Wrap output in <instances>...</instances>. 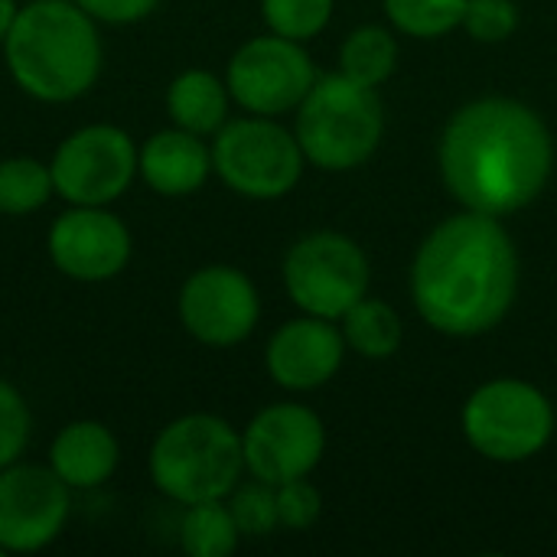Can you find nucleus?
<instances>
[{
    "instance_id": "obj_1",
    "label": "nucleus",
    "mask_w": 557,
    "mask_h": 557,
    "mask_svg": "<svg viewBox=\"0 0 557 557\" xmlns=\"http://www.w3.org/2000/svg\"><path fill=\"white\" fill-rule=\"evenodd\" d=\"M441 176L450 196L483 215H512L548 186L555 144L548 124L516 98L463 104L441 137Z\"/></svg>"
},
{
    "instance_id": "obj_2",
    "label": "nucleus",
    "mask_w": 557,
    "mask_h": 557,
    "mask_svg": "<svg viewBox=\"0 0 557 557\" xmlns=\"http://www.w3.org/2000/svg\"><path fill=\"white\" fill-rule=\"evenodd\" d=\"M516 294L519 251L496 215L463 209L431 228L414 255V307L444 336L470 339L496 330Z\"/></svg>"
},
{
    "instance_id": "obj_3",
    "label": "nucleus",
    "mask_w": 557,
    "mask_h": 557,
    "mask_svg": "<svg viewBox=\"0 0 557 557\" xmlns=\"http://www.w3.org/2000/svg\"><path fill=\"white\" fill-rule=\"evenodd\" d=\"M98 26L101 23L75 0L23 3L0 46L13 85L42 104H72L85 98L104 69Z\"/></svg>"
},
{
    "instance_id": "obj_4",
    "label": "nucleus",
    "mask_w": 557,
    "mask_h": 557,
    "mask_svg": "<svg viewBox=\"0 0 557 557\" xmlns=\"http://www.w3.org/2000/svg\"><path fill=\"white\" fill-rule=\"evenodd\" d=\"M147 473L176 506L228 499L245 476L242 434L219 414H183L160 428L147 454Z\"/></svg>"
},
{
    "instance_id": "obj_5",
    "label": "nucleus",
    "mask_w": 557,
    "mask_h": 557,
    "mask_svg": "<svg viewBox=\"0 0 557 557\" xmlns=\"http://www.w3.org/2000/svg\"><path fill=\"white\" fill-rule=\"evenodd\" d=\"M385 114L375 88L346 72L317 75L307 98L297 104V140L307 163L343 173L362 166L382 140Z\"/></svg>"
},
{
    "instance_id": "obj_6",
    "label": "nucleus",
    "mask_w": 557,
    "mask_h": 557,
    "mask_svg": "<svg viewBox=\"0 0 557 557\" xmlns=\"http://www.w3.org/2000/svg\"><path fill=\"white\" fill-rule=\"evenodd\" d=\"M304 163L297 134L264 114L228 117L212 134V173L245 199H284L300 183Z\"/></svg>"
},
{
    "instance_id": "obj_7",
    "label": "nucleus",
    "mask_w": 557,
    "mask_h": 557,
    "mask_svg": "<svg viewBox=\"0 0 557 557\" xmlns=\"http://www.w3.org/2000/svg\"><path fill=\"white\" fill-rule=\"evenodd\" d=\"M470 447L493 463H522L542 454L555 434V408L542 388L522 379H493L463 405Z\"/></svg>"
},
{
    "instance_id": "obj_8",
    "label": "nucleus",
    "mask_w": 557,
    "mask_h": 557,
    "mask_svg": "<svg viewBox=\"0 0 557 557\" xmlns=\"http://www.w3.org/2000/svg\"><path fill=\"white\" fill-rule=\"evenodd\" d=\"M369 258L339 232H310L284 258L287 297L310 317L339 320L369 294Z\"/></svg>"
},
{
    "instance_id": "obj_9",
    "label": "nucleus",
    "mask_w": 557,
    "mask_h": 557,
    "mask_svg": "<svg viewBox=\"0 0 557 557\" xmlns=\"http://www.w3.org/2000/svg\"><path fill=\"white\" fill-rule=\"evenodd\" d=\"M65 206H114L137 176V144L117 124H85L65 134L49 160Z\"/></svg>"
},
{
    "instance_id": "obj_10",
    "label": "nucleus",
    "mask_w": 557,
    "mask_h": 557,
    "mask_svg": "<svg viewBox=\"0 0 557 557\" xmlns=\"http://www.w3.org/2000/svg\"><path fill=\"white\" fill-rule=\"evenodd\" d=\"M317 82V69L304 42L268 33L235 49L225 65V85L232 101L248 114L277 117L297 111Z\"/></svg>"
},
{
    "instance_id": "obj_11",
    "label": "nucleus",
    "mask_w": 557,
    "mask_h": 557,
    "mask_svg": "<svg viewBox=\"0 0 557 557\" xmlns=\"http://www.w3.org/2000/svg\"><path fill=\"white\" fill-rule=\"evenodd\" d=\"M176 313L196 343L232 349L255 333L261 320V297L245 271L232 264H206L183 281Z\"/></svg>"
},
{
    "instance_id": "obj_12",
    "label": "nucleus",
    "mask_w": 557,
    "mask_h": 557,
    "mask_svg": "<svg viewBox=\"0 0 557 557\" xmlns=\"http://www.w3.org/2000/svg\"><path fill=\"white\" fill-rule=\"evenodd\" d=\"M72 490L46 463H10L0 470V548L3 555H36L69 525Z\"/></svg>"
},
{
    "instance_id": "obj_13",
    "label": "nucleus",
    "mask_w": 557,
    "mask_h": 557,
    "mask_svg": "<svg viewBox=\"0 0 557 557\" xmlns=\"http://www.w3.org/2000/svg\"><path fill=\"white\" fill-rule=\"evenodd\" d=\"M52 268L78 284H104L127 271L134 235L111 206H69L46 235Z\"/></svg>"
},
{
    "instance_id": "obj_14",
    "label": "nucleus",
    "mask_w": 557,
    "mask_h": 557,
    "mask_svg": "<svg viewBox=\"0 0 557 557\" xmlns=\"http://www.w3.org/2000/svg\"><path fill=\"white\" fill-rule=\"evenodd\" d=\"M242 450L248 476L281 486L317 470L326 450V428L307 405H268L242 431Z\"/></svg>"
},
{
    "instance_id": "obj_15",
    "label": "nucleus",
    "mask_w": 557,
    "mask_h": 557,
    "mask_svg": "<svg viewBox=\"0 0 557 557\" xmlns=\"http://www.w3.org/2000/svg\"><path fill=\"white\" fill-rule=\"evenodd\" d=\"M346 356V339L336 320L297 317L274 330L264 349V366L284 392H313L326 385Z\"/></svg>"
},
{
    "instance_id": "obj_16",
    "label": "nucleus",
    "mask_w": 557,
    "mask_h": 557,
    "mask_svg": "<svg viewBox=\"0 0 557 557\" xmlns=\"http://www.w3.org/2000/svg\"><path fill=\"white\" fill-rule=\"evenodd\" d=\"M137 176L163 199L193 196L212 176V144L170 124L137 147Z\"/></svg>"
},
{
    "instance_id": "obj_17",
    "label": "nucleus",
    "mask_w": 557,
    "mask_h": 557,
    "mask_svg": "<svg viewBox=\"0 0 557 557\" xmlns=\"http://www.w3.org/2000/svg\"><path fill=\"white\" fill-rule=\"evenodd\" d=\"M121 463V444L114 431L95 418L69 421L59 428L49 447V467L72 493L101 490Z\"/></svg>"
},
{
    "instance_id": "obj_18",
    "label": "nucleus",
    "mask_w": 557,
    "mask_h": 557,
    "mask_svg": "<svg viewBox=\"0 0 557 557\" xmlns=\"http://www.w3.org/2000/svg\"><path fill=\"white\" fill-rule=\"evenodd\" d=\"M228 104H232V95H228L225 78L206 69H186L166 88L170 124L199 137H212L228 121Z\"/></svg>"
},
{
    "instance_id": "obj_19",
    "label": "nucleus",
    "mask_w": 557,
    "mask_h": 557,
    "mask_svg": "<svg viewBox=\"0 0 557 557\" xmlns=\"http://www.w3.org/2000/svg\"><path fill=\"white\" fill-rule=\"evenodd\" d=\"M339 330H343L346 346L362 359L395 356L401 346V336H405L401 317L395 313V307H388L385 300H375L369 294L339 317Z\"/></svg>"
},
{
    "instance_id": "obj_20",
    "label": "nucleus",
    "mask_w": 557,
    "mask_h": 557,
    "mask_svg": "<svg viewBox=\"0 0 557 557\" xmlns=\"http://www.w3.org/2000/svg\"><path fill=\"white\" fill-rule=\"evenodd\" d=\"M238 542H242V532L225 499L183 506L180 548L189 557H225L238 548Z\"/></svg>"
},
{
    "instance_id": "obj_21",
    "label": "nucleus",
    "mask_w": 557,
    "mask_h": 557,
    "mask_svg": "<svg viewBox=\"0 0 557 557\" xmlns=\"http://www.w3.org/2000/svg\"><path fill=\"white\" fill-rule=\"evenodd\" d=\"M55 196L49 163L36 157L0 160V215H33Z\"/></svg>"
},
{
    "instance_id": "obj_22",
    "label": "nucleus",
    "mask_w": 557,
    "mask_h": 557,
    "mask_svg": "<svg viewBox=\"0 0 557 557\" xmlns=\"http://www.w3.org/2000/svg\"><path fill=\"white\" fill-rule=\"evenodd\" d=\"M398 62V42L385 26H359L339 46V72L349 78L379 88Z\"/></svg>"
},
{
    "instance_id": "obj_23",
    "label": "nucleus",
    "mask_w": 557,
    "mask_h": 557,
    "mask_svg": "<svg viewBox=\"0 0 557 557\" xmlns=\"http://www.w3.org/2000/svg\"><path fill=\"white\" fill-rule=\"evenodd\" d=\"M470 0H385V13L395 29L414 39H437L463 26Z\"/></svg>"
},
{
    "instance_id": "obj_24",
    "label": "nucleus",
    "mask_w": 557,
    "mask_h": 557,
    "mask_svg": "<svg viewBox=\"0 0 557 557\" xmlns=\"http://www.w3.org/2000/svg\"><path fill=\"white\" fill-rule=\"evenodd\" d=\"M228 509H232V519L242 532V539H264L271 535L274 529H281V519H277V493L271 483H261V480H248V483H238L232 493H228Z\"/></svg>"
},
{
    "instance_id": "obj_25",
    "label": "nucleus",
    "mask_w": 557,
    "mask_h": 557,
    "mask_svg": "<svg viewBox=\"0 0 557 557\" xmlns=\"http://www.w3.org/2000/svg\"><path fill=\"white\" fill-rule=\"evenodd\" d=\"M336 0H261V16L271 33L307 42L326 29Z\"/></svg>"
},
{
    "instance_id": "obj_26",
    "label": "nucleus",
    "mask_w": 557,
    "mask_h": 557,
    "mask_svg": "<svg viewBox=\"0 0 557 557\" xmlns=\"http://www.w3.org/2000/svg\"><path fill=\"white\" fill-rule=\"evenodd\" d=\"M33 437V414L23 392L0 379V470L23 460Z\"/></svg>"
},
{
    "instance_id": "obj_27",
    "label": "nucleus",
    "mask_w": 557,
    "mask_h": 557,
    "mask_svg": "<svg viewBox=\"0 0 557 557\" xmlns=\"http://www.w3.org/2000/svg\"><path fill=\"white\" fill-rule=\"evenodd\" d=\"M463 26L476 42H503L519 26V10L512 0H470Z\"/></svg>"
},
{
    "instance_id": "obj_28",
    "label": "nucleus",
    "mask_w": 557,
    "mask_h": 557,
    "mask_svg": "<svg viewBox=\"0 0 557 557\" xmlns=\"http://www.w3.org/2000/svg\"><path fill=\"white\" fill-rule=\"evenodd\" d=\"M274 493H277V519H281V529L304 532V529L317 525V519L323 512V499H320L317 486L307 483V476L274 486Z\"/></svg>"
},
{
    "instance_id": "obj_29",
    "label": "nucleus",
    "mask_w": 557,
    "mask_h": 557,
    "mask_svg": "<svg viewBox=\"0 0 557 557\" xmlns=\"http://www.w3.org/2000/svg\"><path fill=\"white\" fill-rule=\"evenodd\" d=\"M101 26H134L157 13L160 0H75Z\"/></svg>"
},
{
    "instance_id": "obj_30",
    "label": "nucleus",
    "mask_w": 557,
    "mask_h": 557,
    "mask_svg": "<svg viewBox=\"0 0 557 557\" xmlns=\"http://www.w3.org/2000/svg\"><path fill=\"white\" fill-rule=\"evenodd\" d=\"M16 13H20V3H16V0H0V46H3V39H7V33H10V26H13V20H16Z\"/></svg>"
},
{
    "instance_id": "obj_31",
    "label": "nucleus",
    "mask_w": 557,
    "mask_h": 557,
    "mask_svg": "<svg viewBox=\"0 0 557 557\" xmlns=\"http://www.w3.org/2000/svg\"><path fill=\"white\" fill-rule=\"evenodd\" d=\"M0 557H3V548H0Z\"/></svg>"
}]
</instances>
